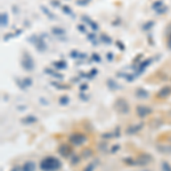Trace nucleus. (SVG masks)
Instances as JSON below:
<instances>
[{"instance_id": "f257e3e1", "label": "nucleus", "mask_w": 171, "mask_h": 171, "mask_svg": "<svg viewBox=\"0 0 171 171\" xmlns=\"http://www.w3.org/2000/svg\"><path fill=\"white\" fill-rule=\"evenodd\" d=\"M60 167V162L56 158H46L40 163V168L43 171H55Z\"/></svg>"}, {"instance_id": "f03ea898", "label": "nucleus", "mask_w": 171, "mask_h": 171, "mask_svg": "<svg viewBox=\"0 0 171 171\" xmlns=\"http://www.w3.org/2000/svg\"><path fill=\"white\" fill-rule=\"evenodd\" d=\"M86 140V137L82 136V135H73L72 137H71V141H72L73 144H75V145H80V144H82L83 141Z\"/></svg>"}, {"instance_id": "7ed1b4c3", "label": "nucleus", "mask_w": 171, "mask_h": 171, "mask_svg": "<svg viewBox=\"0 0 171 171\" xmlns=\"http://www.w3.org/2000/svg\"><path fill=\"white\" fill-rule=\"evenodd\" d=\"M137 113H138L139 116H145V115H147L148 113H151V110L145 106H138L137 107Z\"/></svg>"}, {"instance_id": "20e7f679", "label": "nucleus", "mask_w": 171, "mask_h": 171, "mask_svg": "<svg viewBox=\"0 0 171 171\" xmlns=\"http://www.w3.org/2000/svg\"><path fill=\"white\" fill-rule=\"evenodd\" d=\"M170 93H171V88H169V87H164V88L158 93V96H160V97H167Z\"/></svg>"}, {"instance_id": "39448f33", "label": "nucleus", "mask_w": 171, "mask_h": 171, "mask_svg": "<svg viewBox=\"0 0 171 171\" xmlns=\"http://www.w3.org/2000/svg\"><path fill=\"white\" fill-rule=\"evenodd\" d=\"M34 170V163L32 162H27L24 164L23 167V171H33Z\"/></svg>"}, {"instance_id": "423d86ee", "label": "nucleus", "mask_w": 171, "mask_h": 171, "mask_svg": "<svg viewBox=\"0 0 171 171\" xmlns=\"http://www.w3.org/2000/svg\"><path fill=\"white\" fill-rule=\"evenodd\" d=\"M168 46H169V48L171 49V37H170V39H169V42H168Z\"/></svg>"}]
</instances>
